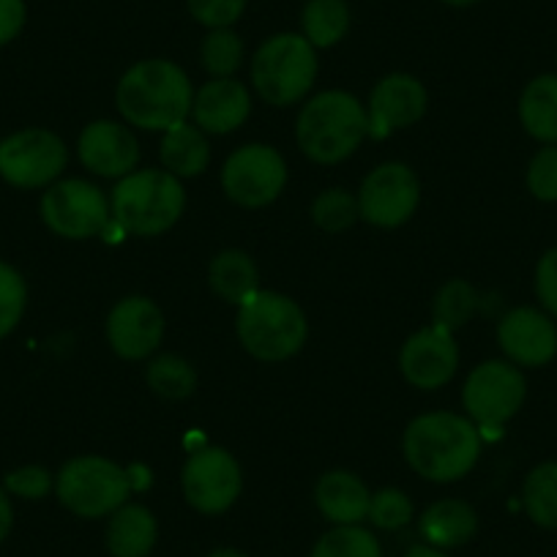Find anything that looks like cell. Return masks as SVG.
Here are the masks:
<instances>
[{
  "label": "cell",
  "mask_w": 557,
  "mask_h": 557,
  "mask_svg": "<svg viewBox=\"0 0 557 557\" xmlns=\"http://www.w3.org/2000/svg\"><path fill=\"white\" fill-rule=\"evenodd\" d=\"M410 470L432 484L462 481L481 459V430L468 416L432 410L416 416L401 435Z\"/></svg>",
  "instance_id": "6da1fadb"
},
{
  "label": "cell",
  "mask_w": 557,
  "mask_h": 557,
  "mask_svg": "<svg viewBox=\"0 0 557 557\" xmlns=\"http://www.w3.org/2000/svg\"><path fill=\"white\" fill-rule=\"evenodd\" d=\"M195 88L178 63L148 58L126 69L115 88V104L123 123L143 132H168L191 117Z\"/></svg>",
  "instance_id": "7a4b0ae2"
},
{
  "label": "cell",
  "mask_w": 557,
  "mask_h": 557,
  "mask_svg": "<svg viewBox=\"0 0 557 557\" xmlns=\"http://www.w3.org/2000/svg\"><path fill=\"white\" fill-rule=\"evenodd\" d=\"M369 137L367 107L347 90H323L304 101L296 117V139L314 164H339L350 159Z\"/></svg>",
  "instance_id": "3957f363"
},
{
  "label": "cell",
  "mask_w": 557,
  "mask_h": 557,
  "mask_svg": "<svg viewBox=\"0 0 557 557\" xmlns=\"http://www.w3.org/2000/svg\"><path fill=\"white\" fill-rule=\"evenodd\" d=\"M235 334L251 358L262 363H278L304 350L309 323L298 301L285 293L260 287L244 304H238Z\"/></svg>",
  "instance_id": "277c9868"
},
{
  "label": "cell",
  "mask_w": 557,
  "mask_h": 557,
  "mask_svg": "<svg viewBox=\"0 0 557 557\" xmlns=\"http://www.w3.org/2000/svg\"><path fill=\"white\" fill-rule=\"evenodd\" d=\"M112 219L137 238H157L173 230L186 211L184 181L164 168L134 170L110 195Z\"/></svg>",
  "instance_id": "5b68a950"
},
{
  "label": "cell",
  "mask_w": 557,
  "mask_h": 557,
  "mask_svg": "<svg viewBox=\"0 0 557 557\" xmlns=\"http://www.w3.org/2000/svg\"><path fill=\"white\" fill-rule=\"evenodd\" d=\"M318 50L301 34H276L251 58V85L271 107H293L318 83Z\"/></svg>",
  "instance_id": "8992f818"
},
{
  "label": "cell",
  "mask_w": 557,
  "mask_h": 557,
  "mask_svg": "<svg viewBox=\"0 0 557 557\" xmlns=\"http://www.w3.org/2000/svg\"><path fill=\"white\" fill-rule=\"evenodd\" d=\"M132 490V473L99 454L69 459L55 475L58 500L79 519L110 517L126 506Z\"/></svg>",
  "instance_id": "52a82bcc"
},
{
  "label": "cell",
  "mask_w": 557,
  "mask_h": 557,
  "mask_svg": "<svg viewBox=\"0 0 557 557\" xmlns=\"http://www.w3.org/2000/svg\"><path fill=\"white\" fill-rule=\"evenodd\" d=\"M524 396H528V383H524L522 369L513 367L511 361L492 358L468 374L462 388V407L465 416L481 432H495L503 430L522 410Z\"/></svg>",
  "instance_id": "ba28073f"
},
{
  "label": "cell",
  "mask_w": 557,
  "mask_h": 557,
  "mask_svg": "<svg viewBox=\"0 0 557 557\" xmlns=\"http://www.w3.org/2000/svg\"><path fill=\"white\" fill-rule=\"evenodd\" d=\"M41 222L66 240H88L112 222L110 197L85 178H61L47 186L39 202Z\"/></svg>",
  "instance_id": "9c48e42d"
},
{
  "label": "cell",
  "mask_w": 557,
  "mask_h": 557,
  "mask_svg": "<svg viewBox=\"0 0 557 557\" xmlns=\"http://www.w3.org/2000/svg\"><path fill=\"white\" fill-rule=\"evenodd\" d=\"M66 164V143L50 128H23L0 139V178L14 189H47L61 181Z\"/></svg>",
  "instance_id": "30bf717a"
},
{
  "label": "cell",
  "mask_w": 557,
  "mask_h": 557,
  "mask_svg": "<svg viewBox=\"0 0 557 557\" xmlns=\"http://www.w3.org/2000/svg\"><path fill=\"white\" fill-rule=\"evenodd\" d=\"M181 492L197 513L219 517L230 511L244 492L238 459L222 446L195 448L181 470Z\"/></svg>",
  "instance_id": "8fae6325"
},
{
  "label": "cell",
  "mask_w": 557,
  "mask_h": 557,
  "mask_svg": "<svg viewBox=\"0 0 557 557\" xmlns=\"http://www.w3.org/2000/svg\"><path fill=\"white\" fill-rule=\"evenodd\" d=\"M287 186V162L273 146L249 143L227 157L222 168V191L240 208H265Z\"/></svg>",
  "instance_id": "7c38bea8"
},
{
  "label": "cell",
  "mask_w": 557,
  "mask_h": 557,
  "mask_svg": "<svg viewBox=\"0 0 557 557\" xmlns=\"http://www.w3.org/2000/svg\"><path fill=\"white\" fill-rule=\"evenodd\" d=\"M356 197L363 222L380 230H396L416 216L421 184L407 164L385 162L361 181Z\"/></svg>",
  "instance_id": "4fadbf2b"
},
{
  "label": "cell",
  "mask_w": 557,
  "mask_h": 557,
  "mask_svg": "<svg viewBox=\"0 0 557 557\" xmlns=\"http://www.w3.org/2000/svg\"><path fill=\"white\" fill-rule=\"evenodd\" d=\"M107 342L123 361H148L164 342V312L148 296H126L107 314Z\"/></svg>",
  "instance_id": "5bb4252c"
},
{
  "label": "cell",
  "mask_w": 557,
  "mask_h": 557,
  "mask_svg": "<svg viewBox=\"0 0 557 557\" xmlns=\"http://www.w3.org/2000/svg\"><path fill=\"white\" fill-rule=\"evenodd\" d=\"M459 369V345L451 331L426 325L407 336L399 350V372L418 391H441Z\"/></svg>",
  "instance_id": "9a60e30c"
},
{
  "label": "cell",
  "mask_w": 557,
  "mask_h": 557,
  "mask_svg": "<svg viewBox=\"0 0 557 557\" xmlns=\"http://www.w3.org/2000/svg\"><path fill=\"white\" fill-rule=\"evenodd\" d=\"M426 107H430V94L421 79L405 72L385 74L369 94V137L388 139L401 128L416 126L426 115Z\"/></svg>",
  "instance_id": "2e32d148"
},
{
  "label": "cell",
  "mask_w": 557,
  "mask_h": 557,
  "mask_svg": "<svg viewBox=\"0 0 557 557\" xmlns=\"http://www.w3.org/2000/svg\"><path fill=\"white\" fill-rule=\"evenodd\" d=\"M497 345L519 369H541L557 356L555 318L535 307H517L497 323Z\"/></svg>",
  "instance_id": "e0dca14e"
},
{
  "label": "cell",
  "mask_w": 557,
  "mask_h": 557,
  "mask_svg": "<svg viewBox=\"0 0 557 557\" xmlns=\"http://www.w3.org/2000/svg\"><path fill=\"white\" fill-rule=\"evenodd\" d=\"M77 157L83 168L99 178L121 181L139 170V143L128 123L99 117L79 134Z\"/></svg>",
  "instance_id": "ac0fdd59"
},
{
  "label": "cell",
  "mask_w": 557,
  "mask_h": 557,
  "mask_svg": "<svg viewBox=\"0 0 557 557\" xmlns=\"http://www.w3.org/2000/svg\"><path fill=\"white\" fill-rule=\"evenodd\" d=\"M251 115V94L244 83L235 77L208 79L202 88L195 90L191 99V117L195 126L206 134H233L249 121Z\"/></svg>",
  "instance_id": "d6986e66"
},
{
  "label": "cell",
  "mask_w": 557,
  "mask_h": 557,
  "mask_svg": "<svg viewBox=\"0 0 557 557\" xmlns=\"http://www.w3.org/2000/svg\"><path fill=\"white\" fill-rule=\"evenodd\" d=\"M372 492L350 470H329L314 484L318 511L331 524H361L369 513Z\"/></svg>",
  "instance_id": "ffe728a7"
},
{
  "label": "cell",
  "mask_w": 557,
  "mask_h": 557,
  "mask_svg": "<svg viewBox=\"0 0 557 557\" xmlns=\"http://www.w3.org/2000/svg\"><path fill=\"white\" fill-rule=\"evenodd\" d=\"M479 530V513L468 500L446 497L437 500L418 519V533L435 549H457L465 546Z\"/></svg>",
  "instance_id": "44dd1931"
},
{
  "label": "cell",
  "mask_w": 557,
  "mask_h": 557,
  "mask_svg": "<svg viewBox=\"0 0 557 557\" xmlns=\"http://www.w3.org/2000/svg\"><path fill=\"white\" fill-rule=\"evenodd\" d=\"M104 541L112 557H148L159 541V522L148 506L126 503L110 513Z\"/></svg>",
  "instance_id": "7402d4cb"
},
{
  "label": "cell",
  "mask_w": 557,
  "mask_h": 557,
  "mask_svg": "<svg viewBox=\"0 0 557 557\" xmlns=\"http://www.w3.org/2000/svg\"><path fill=\"white\" fill-rule=\"evenodd\" d=\"M159 157H162V168L175 178H200L211 168V143L200 126L184 121L162 134Z\"/></svg>",
  "instance_id": "603a6c76"
},
{
  "label": "cell",
  "mask_w": 557,
  "mask_h": 557,
  "mask_svg": "<svg viewBox=\"0 0 557 557\" xmlns=\"http://www.w3.org/2000/svg\"><path fill=\"white\" fill-rule=\"evenodd\" d=\"M208 285L224 304H244L260 290V268L244 249H222L208 265Z\"/></svg>",
  "instance_id": "cb8c5ba5"
},
{
  "label": "cell",
  "mask_w": 557,
  "mask_h": 557,
  "mask_svg": "<svg viewBox=\"0 0 557 557\" xmlns=\"http://www.w3.org/2000/svg\"><path fill=\"white\" fill-rule=\"evenodd\" d=\"M519 123L541 146H557V74H541L524 85Z\"/></svg>",
  "instance_id": "d4e9b609"
},
{
  "label": "cell",
  "mask_w": 557,
  "mask_h": 557,
  "mask_svg": "<svg viewBox=\"0 0 557 557\" xmlns=\"http://www.w3.org/2000/svg\"><path fill=\"white\" fill-rule=\"evenodd\" d=\"M350 30L347 0H309L301 12V36L314 50H331Z\"/></svg>",
  "instance_id": "484cf974"
},
{
  "label": "cell",
  "mask_w": 557,
  "mask_h": 557,
  "mask_svg": "<svg viewBox=\"0 0 557 557\" xmlns=\"http://www.w3.org/2000/svg\"><path fill=\"white\" fill-rule=\"evenodd\" d=\"M146 383L157 396L168 401L189 399L197 391V372L191 361L178 352H162L146 367Z\"/></svg>",
  "instance_id": "4316f807"
},
{
  "label": "cell",
  "mask_w": 557,
  "mask_h": 557,
  "mask_svg": "<svg viewBox=\"0 0 557 557\" xmlns=\"http://www.w3.org/2000/svg\"><path fill=\"white\" fill-rule=\"evenodd\" d=\"M522 506L539 528L557 530V462H541L522 484Z\"/></svg>",
  "instance_id": "83f0119b"
},
{
  "label": "cell",
  "mask_w": 557,
  "mask_h": 557,
  "mask_svg": "<svg viewBox=\"0 0 557 557\" xmlns=\"http://www.w3.org/2000/svg\"><path fill=\"white\" fill-rule=\"evenodd\" d=\"M475 309H479V290L468 278H448L432 301V323L457 334L470 323Z\"/></svg>",
  "instance_id": "f1b7e54d"
},
{
  "label": "cell",
  "mask_w": 557,
  "mask_h": 557,
  "mask_svg": "<svg viewBox=\"0 0 557 557\" xmlns=\"http://www.w3.org/2000/svg\"><path fill=\"white\" fill-rule=\"evenodd\" d=\"M309 557H383V546L363 524H334L320 535Z\"/></svg>",
  "instance_id": "f546056e"
},
{
  "label": "cell",
  "mask_w": 557,
  "mask_h": 557,
  "mask_svg": "<svg viewBox=\"0 0 557 557\" xmlns=\"http://www.w3.org/2000/svg\"><path fill=\"white\" fill-rule=\"evenodd\" d=\"M244 39H240L233 28L208 30L206 39H202L200 45L202 69H206L211 79L235 77V72H238L240 63H244Z\"/></svg>",
  "instance_id": "4dcf8cb0"
},
{
  "label": "cell",
  "mask_w": 557,
  "mask_h": 557,
  "mask_svg": "<svg viewBox=\"0 0 557 557\" xmlns=\"http://www.w3.org/2000/svg\"><path fill=\"white\" fill-rule=\"evenodd\" d=\"M358 219H361V211H358V197L352 191L334 186L314 197L312 222L323 233H345Z\"/></svg>",
  "instance_id": "1f68e13d"
},
{
  "label": "cell",
  "mask_w": 557,
  "mask_h": 557,
  "mask_svg": "<svg viewBox=\"0 0 557 557\" xmlns=\"http://www.w3.org/2000/svg\"><path fill=\"white\" fill-rule=\"evenodd\" d=\"M28 309V285L23 273L0 260V339H7Z\"/></svg>",
  "instance_id": "d6a6232c"
},
{
  "label": "cell",
  "mask_w": 557,
  "mask_h": 557,
  "mask_svg": "<svg viewBox=\"0 0 557 557\" xmlns=\"http://www.w3.org/2000/svg\"><path fill=\"white\" fill-rule=\"evenodd\" d=\"M367 519L380 530L407 528L412 519V500L407 497V492L396 490V486H385V490L372 492Z\"/></svg>",
  "instance_id": "836d02e7"
},
{
  "label": "cell",
  "mask_w": 557,
  "mask_h": 557,
  "mask_svg": "<svg viewBox=\"0 0 557 557\" xmlns=\"http://www.w3.org/2000/svg\"><path fill=\"white\" fill-rule=\"evenodd\" d=\"M528 191L541 202H557V146H544L535 151L528 164Z\"/></svg>",
  "instance_id": "e575fe53"
},
{
  "label": "cell",
  "mask_w": 557,
  "mask_h": 557,
  "mask_svg": "<svg viewBox=\"0 0 557 557\" xmlns=\"http://www.w3.org/2000/svg\"><path fill=\"white\" fill-rule=\"evenodd\" d=\"M3 490L23 500H45L50 492H55V475L41 465H23V468L7 473Z\"/></svg>",
  "instance_id": "d590c367"
},
{
  "label": "cell",
  "mask_w": 557,
  "mask_h": 557,
  "mask_svg": "<svg viewBox=\"0 0 557 557\" xmlns=\"http://www.w3.org/2000/svg\"><path fill=\"white\" fill-rule=\"evenodd\" d=\"M189 14L208 30L233 28L246 12V0H186Z\"/></svg>",
  "instance_id": "8d00e7d4"
},
{
  "label": "cell",
  "mask_w": 557,
  "mask_h": 557,
  "mask_svg": "<svg viewBox=\"0 0 557 557\" xmlns=\"http://www.w3.org/2000/svg\"><path fill=\"white\" fill-rule=\"evenodd\" d=\"M535 298L549 318L557 320V246L544 251L535 265Z\"/></svg>",
  "instance_id": "74e56055"
},
{
  "label": "cell",
  "mask_w": 557,
  "mask_h": 557,
  "mask_svg": "<svg viewBox=\"0 0 557 557\" xmlns=\"http://www.w3.org/2000/svg\"><path fill=\"white\" fill-rule=\"evenodd\" d=\"M28 9L25 0H0V47L12 45L25 28Z\"/></svg>",
  "instance_id": "f35d334b"
},
{
  "label": "cell",
  "mask_w": 557,
  "mask_h": 557,
  "mask_svg": "<svg viewBox=\"0 0 557 557\" xmlns=\"http://www.w3.org/2000/svg\"><path fill=\"white\" fill-rule=\"evenodd\" d=\"M14 528V508H12V497L9 492L0 486V544L9 539Z\"/></svg>",
  "instance_id": "ab89813d"
},
{
  "label": "cell",
  "mask_w": 557,
  "mask_h": 557,
  "mask_svg": "<svg viewBox=\"0 0 557 557\" xmlns=\"http://www.w3.org/2000/svg\"><path fill=\"white\" fill-rule=\"evenodd\" d=\"M405 557H448V555L443 549H435V546H430V544H418V546H410Z\"/></svg>",
  "instance_id": "60d3db41"
},
{
  "label": "cell",
  "mask_w": 557,
  "mask_h": 557,
  "mask_svg": "<svg viewBox=\"0 0 557 557\" xmlns=\"http://www.w3.org/2000/svg\"><path fill=\"white\" fill-rule=\"evenodd\" d=\"M208 557H249V555L240 549H230V546H224V549H213Z\"/></svg>",
  "instance_id": "b9f144b4"
},
{
  "label": "cell",
  "mask_w": 557,
  "mask_h": 557,
  "mask_svg": "<svg viewBox=\"0 0 557 557\" xmlns=\"http://www.w3.org/2000/svg\"><path fill=\"white\" fill-rule=\"evenodd\" d=\"M446 7H454V9H468V7H475L479 0H443Z\"/></svg>",
  "instance_id": "7bdbcfd3"
}]
</instances>
